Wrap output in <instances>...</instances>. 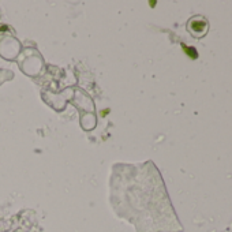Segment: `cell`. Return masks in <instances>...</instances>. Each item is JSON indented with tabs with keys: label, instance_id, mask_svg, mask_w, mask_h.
<instances>
[{
	"label": "cell",
	"instance_id": "cell-1",
	"mask_svg": "<svg viewBox=\"0 0 232 232\" xmlns=\"http://www.w3.org/2000/svg\"><path fill=\"white\" fill-rule=\"evenodd\" d=\"M187 30L193 37L202 38L209 30V22L203 16H194L187 22Z\"/></svg>",
	"mask_w": 232,
	"mask_h": 232
},
{
	"label": "cell",
	"instance_id": "cell-2",
	"mask_svg": "<svg viewBox=\"0 0 232 232\" xmlns=\"http://www.w3.org/2000/svg\"><path fill=\"white\" fill-rule=\"evenodd\" d=\"M108 112H109L108 109H103V111H101V113H100V115H101V116H105V115L108 113Z\"/></svg>",
	"mask_w": 232,
	"mask_h": 232
}]
</instances>
